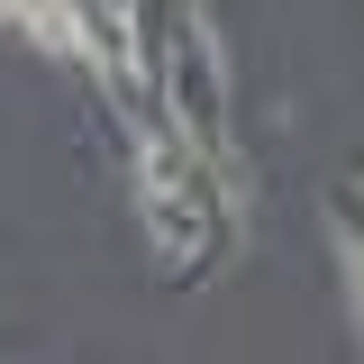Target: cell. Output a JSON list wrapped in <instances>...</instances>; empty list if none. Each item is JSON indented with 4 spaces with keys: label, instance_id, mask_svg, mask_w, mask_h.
Returning a JSON list of instances; mask_svg holds the SVG:
<instances>
[{
    "label": "cell",
    "instance_id": "obj_1",
    "mask_svg": "<svg viewBox=\"0 0 364 364\" xmlns=\"http://www.w3.org/2000/svg\"><path fill=\"white\" fill-rule=\"evenodd\" d=\"M164 82H173V109L200 146L228 136V73H219V46L200 28V9H173V46H164Z\"/></svg>",
    "mask_w": 364,
    "mask_h": 364
},
{
    "label": "cell",
    "instance_id": "obj_2",
    "mask_svg": "<svg viewBox=\"0 0 364 364\" xmlns=\"http://www.w3.org/2000/svg\"><path fill=\"white\" fill-rule=\"evenodd\" d=\"M73 28H82L91 64L136 73V9H128V0H73Z\"/></svg>",
    "mask_w": 364,
    "mask_h": 364
},
{
    "label": "cell",
    "instance_id": "obj_3",
    "mask_svg": "<svg viewBox=\"0 0 364 364\" xmlns=\"http://www.w3.org/2000/svg\"><path fill=\"white\" fill-rule=\"evenodd\" d=\"M210 200H191V191H146V228H155V246L164 255H200L210 246V219H200Z\"/></svg>",
    "mask_w": 364,
    "mask_h": 364
},
{
    "label": "cell",
    "instance_id": "obj_4",
    "mask_svg": "<svg viewBox=\"0 0 364 364\" xmlns=\"http://www.w3.org/2000/svg\"><path fill=\"white\" fill-rule=\"evenodd\" d=\"M328 219L346 228V255L364 264V191H355V182H337V191H328Z\"/></svg>",
    "mask_w": 364,
    "mask_h": 364
},
{
    "label": "cell",
    "instance_id": "obj_5",
    "mask_svg": "<svg viewBox=\"0 0 364 364\" xmlns=\"http://www.w3.org/2000/svg\"><path fill=\"white\" fill-rule=\"evenodd\" d=\"M355 310H364V264H355Z\"/></svg>",
    "mask_w": 364,
    "mask_h": 364
}]
</instances>
